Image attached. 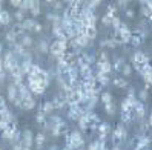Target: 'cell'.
Wrapping results in <instances>:
<instances>
[{
  "label": "cell",
  "instance_id": "cell-1",
  "mask_svg": "<svg viewBox=\"0 0 152 150\" xmlns=\"http://www.w3.org/2000/svg\"><path fill=\"white\" fill-rule=\"evenodd\" d=\"M126 136H128V132H126V129L123 127V124H118L111 132V141L115 146H118L120 143H123V141L126 139Z\"/></svg>",
  "mask_w": 152,
  "mask_h": 150
},
{
  "label": "cell",
  "instance_id": "cell-2",
  "mask_svg": "<svg viewBox=\"0 0 152 150\" xmlns=\"http://www.w3.org/2000/svg\"><path fill=\"white\" fill-rule=\"evenodd\" d=\"M69 141H71V144H72V147L75 149V150H80V149H83V146H85V136H83V133L80 130H72V132H69Z\"/></svg>",
  "mask_w": 152,
  "mask_h": 150
},
{
  "label": "cell",
  "instance_id": "cell-3",
  "mask_svg": "<svg viewBox=\"0 0 152 150\" xmlns=\"http://www.w3.org/2000/svg\"><path fill=\"white\" fill-rule=\"evenodd\" d=\"M131 61L134 66H141V64H148L149 63V55L143 51H135L131 55Z\"/></svg>",
  "mask_w": 152,
  "mask_h": 150
},
{
  "label": "cell",
  "instance_id": "cell-4",
  "mask_svg": "<svg viewBox=\"0 0 152 150\" xmlns=\"http://www.w3.org/2000/svg\"><path fill=\"white\" fill-rule=\"evenodd\" d=\"M20 143L23 146L25 150H31L32 146H34V133L29 130V129H26L22 132V139H20Z\"/></svg>",
  "mask_w": 152,
  "mask_h": 150
},
{
  "label": "cell",
  "instance_id": "cell-5",
  "mask_svg": "<svg viewBox=\"0 0 152 150\" xmlns=\"http://www.w3.org/2000/svg\"><path fill=\"white\" fill-rule=\"evenodd\" d=\"M112 132V129H111V126L108 124V122H102L100 126H98V129H97V132L95 133L98 135V141H106V138H108V135Z\"/></svg>",
  "mask_w": 152,
  "mask_h": 150
},
{
  "label": "cell",
  "instance_id": "cell-6",
  "mask_svg": "<svg viewBox=\"0 0 152 150\" xmlns=\"http://www.w3.org/2000/svg\"><path fill=\"white\" fill-rule=\"evenodd\" d=\"M51 133H52V136H56V138H58V136H66L68 135V124L65 121H61L60 124H57V126H54L51 129Z\"/></svg>",
  "mask_w": 152,
  "mask_h": 150
},
{
  "label": "cell",
  "instance_id": "cell-7",
  "mask_svg": "<svg viewBox=\"0 0 152 150\" xmlns=\"http://www.w3.org/2000/svg\"><path fill=\"white\" fill-rule=\"evenodd\" d=\"M52 103H54V107L56 109H63L65 106H68V101H66V95L65 92H57L54 95V98H52Z\"/></svg>",
  "mask_w": 152,
  "mask_h": 150
},
{
  "label": "cell",
  "instance_id": "cell-8",
  "mask_svg": "<svg viewBox=\"0 0 152 150\" xmlns=\"http://www.w3.org/2000/svg\"><path fill=\"white\" fill-rule=\"evenodd\" d=\"M28 87H29L31 93L35 95V96L45 95V91H46V87H43V86H42L40 83H37V81H28Z\"/></svg>",
  "mask_w": 152,
  "mask_h": 150
},
{
  "label": "cell",
  "instance_id": "cell-9",
  "mask_svg": "<svg viewBox=\"0 0 152 150\" xmlns=\"http://www.w3.org/2000/svg\"><path fill=\"white\" fill-rule=\"evenodd\" d=\"M35 106H37V103H35L32 95H28V96H25V98H22L20 109H23V110H32V109H35Z\"/></svg>",
  "mask_w": 152,
  "mask_h": 150
},
{
  "label": "cell",
  "instance_id": "cell-10",
  "mask_svg": "<svg viewBox=\"0 0 152 150\" xmlns=\"http://www.w3.org/2000/svg\"><path fill=\"white\" fill-rule=\"evenodd\" d=\"M134 117H135V120H138V121H141L143 118L146 117V107H145V103H141L140 100H138L137 106L134 107Z\"/></svg>",
  "mask_w": 152,
  "mask_h": 150
},
{
  "label": "cell",
  "instance_id": "cell-11",
  "mask_svg": "<svg viewBox=\"0 0 152 150\" xmlns=\"http://www.w3.org/2000/svg\"><path fill=\"white\" fill-rule=\"evenodd\" d=\"M77 66H78V69L91 66V63H89V54H88V52H83V51H82V52L77 55Z\"/></svg>",
  "mask_w": 152,
  "mask_h": 150
},
{
  "label": "cell",
  "instance_id": "cell-12",
  "mask_svg": "<svg viewBox=\"0 0 152 150\" xmlns=\"http://www.w3.org/2000/svg\"><path fill=\"white\" fill-rule=\"evenodd\" d=\"M74 41H75V45L80 48V49H85V48H89L92 45L91 43V40H89L86 35H77V37L74 38Z\"/></svg>",
  "mask_w": 152,
  "mask_h": 150
},
{
  "label": "cell",
  "instance_id": "cell-13",
  "mask_svg": "<svg viewBox=\"0 0 152 150\" xmlns=\"http://www.w3.org/2000/svg\"><path fill=\"white\" fill-rule=\"evenodd\" d=\"M97 70L102 74H106V75H111L112 72V63L111 61H106V63H97Z\"/></svg>",
  "mask_w": 152,
  "mask_h": 150
},
{
  "label": "cell",
  "instance_id": "cell-14",
  "mask_svg": "<svg viewBox=\"0 0 152 150\" xmlns=\"http://www.w3.org/2000/svg\"><path fill=\"white\" fill-rule=\"evenodd\" d=\"M40 110L45 113V115H51L52 110H56L54 107V103H52V100H46V101H43V104L40 106Z\"/></svg>",
  "mask_w": 152,
  "mask_h": 150
},
{
  "label": "cell",
  "instance_id": "cell-15",
  "mask_svg": "<svg viewBox=\"0 0 152 150\" xmlns=\"http://www.w3.org/2000/svg\"><path fill=\"white\" fill-rule=\"evenodd\" d=\"M12 19H14V17L10 14V11L3 9L2 12H0V25H2V26H8V25H11Z\"/></svg>",
  "mask_w": 152,
  "mask_h": 150
},
{
  "label": "cell",
  "instance_id": "cell-16",
  "mask_svg": "<svg viewBox=\"0 0 152 150\" xmlns=\"http://www.w3.org/2000/svg\"><path fill=\"white\" fill-rule=\"evenodd\" d=\"M6 92H8V100H10L11 103H14V101H15V98L19 96V91H17V87H15L12 83H11L10 86H8Z\"/></svg>",
  "mask_w": 152,
  "mask_h": 150
},
{
  "label": "cell",
  "instance_id": "cell-17",
  "mask_svg": "<svg viewBox=\"0 0 152 150\" xmlns=\"http://www.w3.org/2000/svg\"><path fill=\"white\" fill-rule=\"evenodd\" d=\"M95 78H97V80H98V81H100V83L103 84V87L112 83V80H111V77H109V75L102 74V72H98V70H95Z\"/></svg>",
  "mask_w": 152,
  "mask_h": 150
},
{
  "label": "cell",
  "instance_id": "cell-18",
  "mask_svg": "<svg viewBox=\"0 0 152 150\" xmlns=\"http://www.w3.org/2000/svg\"><path fill=\"white\" fill-rule=\"evenodd\" d=\"M78 70H80V78H82V80H86V78H89V77L95 75V72H94V67H92V66L82 67V69H78Z\"/></svg>",
  "mask_w": 152,
  "mask_h": 150
},
{
  "label": "cell",
  "instance_id": "cell-19",
  "mask_svg": "<svg viewBox=\"0 0 152 150\" xmlns=\"http://www.w3.org/2000/svg\"><path fill=\"white\" fill-rule=\"evenodd\" d=\"M45 141H46V135H45L43 132H39V133L34 136V144L37 146V150H40V149L43 147Z\"/></svg>",
  "mask_w": 152,
  "mask_h": 150
},
{
  "label": "cell",
  "instance_id": "cell-20",
  "mask_svg": "<svg viewBox=\"0 0 152 150\" xmlns=\"http://www.w3.org/2000/svg\"><path fill=\"white\" fill-rule=\"evenodd\" d=\"M20 45L23 46V48H26V49H28V48H31L32 45H34V38L31 37V35H28V34H25V35H22V38H20Z\"/></svg>",
  "mask_w": 152,
  "mask_h": 150
},
{
  "label": "cell",
  "instance_id": "cell-21",
  "mask_svg": "<svg viewBox=\"0 0 152 150\" xmlns=\"http://www.w3.org/2000/svg\"><path fill=\"white\" fill-rule=\"evenodd\" d=\"M112 84L115 87H120V89H124V87H128V80L124 77H115L114 80H112Z\"/></svg>",
  "mask_w": 152,
  "mask_h": 150
},
{
  "label": "cell",
  "instance_id": "cell-22",
  "mask_svg": "<svg viewBox=\"0 0 152 150\" xmlns=\"http://www.w3.org/2000/svg\"><path fill=\"white\" fill-rule=\"evenodd\" d=\"M141 43H143V38L140 37L138 34H134V32H132V37H131L129 45H131L132 48H140V46H141Z\"/></svg>",
  "mask_w": 152,
  "mask_h": 150
},
{
  "label": "cell",
  "instance_id": "cell-23",
  "mask_svg": "<svg viewBox=\"0 0 152 150\" xmlns=\"http://www.w3.org/2000/svg\"><path fill=\"white\" fill-rule=\"evenodd\" d=\"M100 101L103 103V106L111 104V103H114V96L111 92H103V93H100Z\"/></svg>",
  "mask_w": 152,
  "mask_h": 150
},
{
  "label": "cell",
  "instance_id": "cell-24",
  "mask_svg": "<svg viewBox=\"0 0 152 150\" xmlns=\"http://www.w3.org/2000/svg\"><path fill=\"white\" fill-rule=\"evenodd\" d=\"M0 120H3L5 122H8V124H10V122H12V121H15V118H14V113H12L10 109H6V110L2 113V117H0Z\"/></svg>",
  "mask_w": 152,
  "mask_h": 150
},
{
  "label": "cell",
  "instance_id": "cell-25",
  "mask_svg": "<svg viewBox=\"0 0 152 150\" xmlns=\"http://www.w3.org/2000/svg\"><path fill=\"white\" fill-rule=\"evenodd\" d=\"M124 64H126V60L124 58H117L114 61V64H112V70H115V72H121V69H123Z\"/></svg>",
  "mask_w": 152,
  "mask_h": 150
},
{
  "label": "cell",
  "instance_id": "cell-26",
  "mask_svg": "<svg viewBox=\"0 0 152 150\" xmlns=\"http://www.w3.org/2000/svg\"><path fill=\"white\" fill-rule=\"evenodd\" d=\"M97 35H98V31H97V26H89V28L86 29V37L89 40H95L97 38Z\"/></svg>",
  "mask_w": 152,
  "mask_h": 150
},
{
  "label": "cell",
  "instance_id": "cell-27",
  "mask_svg": "<svg viewBox=\"0 0 152 150\" xmlns=\"http://www.w3.org/2000/svg\"><path fill=\"white\" fill-rule=\"evenodd\" d=\"M5 41L6 43H10V45L12 46L14 43H17V35L10 29V31H6V34H5Z\"/></svg>",
  "mask_w": 152,
  "mask_h": 150
},
{
  "label": "cell",
  "instance_id": "cell-28",
  "mask_svg": "<svg viewBox=\"0 0 152 150\" xmlns=\"http://www.w3.org/2000/svg\"><path fill=\"white\" fill-rule=\"evenodd\" d=\"M117 11H118V8L115 6V3H111V5L106 6V15H109L111 19L117 17Z\"/></svg>",
  "mask_w": 152,
  "mask_h": 150
},
{
  "label": "cell",
  "instance_id": "cell-29",
  "mask_svg": "<svg viewBox=\"0 0 152 150\" xmlns=\"http://www.w3.org/2000/svg\"><path fill=\"white\" fill-rule=\"evenodd\" d=\"M11 31L19 37V35H25L26 34V31H25V28H23V25L22 23H14V26L11 28Z\"/></svg>",
  "mask_w": 152,
  "mask_h": 150
},
{
  "label": "cell",
  "instance_id": "cell-30",
  "mask_svg": "<svg viewBox=\"0 0 152 150\" xmlns=\"http://www.w3.org/2000/svg\"><path fill=\"white\" fill-rule=\"evenodd\" d=\"M106 61H109V54L106 51H100L97 54V63H106Z\"/></svg>",
  "mask_w": 152,
  "mask_h": 150
},
{
  "label": "cell",
  "instance_id": "cell-31",
  "mask_svg": "<svg viewBox=\"0 0 152 150\" xmlns=\"http://www.w3.org/2000/svg\"><path fill=\"white\" fill-rule=\"evenodd\" d=\"M49 45H51V43L48 40L39 41V51L42 52V54H48V52H49Z\"/></svg>",
  "mask_w": 152,
  "mask_h": 150
},
{
  "label": "cell",
  "instance_id": "cell-32",
  "mask_svg": "<svg viewBox=\"0 0 152 150\" xmlns=\"http://www.w3.org/2000/svg\"><path fill=\"white\" fill-rule=\"evenodd\" d=\"M35 121H37L39 124L45 126V124H46V121H48V117L45 115V113H43L42 110H39V112H37V115H35Z\"/></svg>",
  "mask_w": 152,
  "mask_h": 150
},
{
  "label": "cell",
  "instance_id": "cell-33",
  "mask_svg": "<svg viewBox=\"0 0 152 150\" xmlns=\"http://www.w3.org/2000/svg\"><path fill=\"white\" fill-rule=\"evenodd\" d=\"M12 17H14L15 23H23V22H25V19H26V17H25V12H23V11H20V9H17V11H15V14H14Z\"/></svg>",
  "mask_w": 152,
  "mask_h": 150
},
{
  "label": "cell",
  "instance_id": "cell-34",
  "mask_svg": "<svg viewBox=\"0 0 152 150\" xmlns=\"http://www.w3.org/2000/svg\"><path fill=\"white\" fill-rule=\"evenodd\" d=\"M22 25H23L25 31H32L34 25H35V20H34V19H25V22H23Z\"/></svg>",
  "mask_w": 152,
  "mask_h": 150
},
{
  "label": "cell",
  "instance_id": "cell-35",
  "mask_svg": "<svg viewBox=\"0 0 152 150\" xmlns=\"http://www.w3.org/2000/svg\"><path fill=\"white\" fill-rule=\"evenodd\" d=\"M104 110H106V113H108V115L114 117V115H115V110H117V107L114 106V103H111V104H106V106H104Z\"/></svg>",
  "mask_w": 152,
  "mask_h": 150
},
{
  "label": "cell",
  "instance_id": "cell-36",
  "mask_svg": "<svg viewBox=\"0 0 152 150\" xmlns=\"http://www.w3.org/2000/svg\"><path fill=\"white\" fill-rule=\"evenodd\" d=\"M148 96H149V91H146V89H141V91L138 92V100H140L141 103H145V101L148 100Z\"/></svg>",
  "mask_w": 152,
  "mask_h": 150
},
{
  "label": "cell",
  "instance_id": "cell-37",
  "mask_svg": "<svg viewBox=\"0 0 152 150\" xmlns=\"http://www.w3.org/2000/svg\"><path fill=\"white\" fill-rule=\"evenodd\" d=\"M120 25H121L120 17H114V19H112V23H111L112 29H114V31H118V29H120Z\"/></svg>",
  "mask_w": 152,
  "mask_h": 150
},
{
  "label": "cell",
  "instance_id": "cell-38",
  "mask_svg": "<svg viewBox=\"0 0 152 150\" xmlns=\"http://www.w3.org/2000/svg\"><path fill=\"white\" fill-rule=\"evenodd\" d=\"M131 72H132V66L126 63V64L123 66V69H121V75H123V77H129Z\"/></svg>",
  "mask_w": 152,
  "mask_h": 150
},
{
  "label": "cell",
  "instance_id": "cell-39",
  "mask_svg": "<svg viewBox=\"0 0 152 150\" xmlns=\"http://www.w3.org/2000/svg\"><path fill=\"white\" fill-rule=\"evenodd\" d=\"M85 3H86V6H88V8H91L92 11H95V8H97L98 5H100L102 2H100V0H89V2H85Z\"/></svg>",
  "mask_w": 152,
  "mask_h": 150
},
{
  "label": "cell",
  "instance_id": "cell-40",
  "mask_svg": "<svg viewBox=\"0 0 152 150\" xmlns=\"http://www.w3.org/2000/svg\"><path fill=\"white\" fill-rule=\"evenodd\" d=\"M8 109V104H6V98H3L2 95H0V117H2V113Z\"/></svg>",
  "mask_w": 152,
  "mask_h": 150
},
{
  "label": "cell",
  "instance_id": "cell-41",
  "mask_svg": "<svg viewBox=\"0 0 152 150\" xmlns=\"http://www.w3.org/2000/svg\"><path fill=\"white\" fill-rule=\"evenodd\" d=\"M86 150H100V141H98V139H94L92 143L88 146Z\"/></svg>",
  "mask_w": 152,
  "mask_h": 150
},
{
  "label": "cell",
  "instance_id": "cell-42",
  "mask_svg": "<svg viewBox=\"0 0 152 150\" xmlns=\"http://www.w3.org/2000/svg\"><path fill=\"white\" fill-rule=\"evenodd\" d=\"M121 112H134V109L131 107V104L126 100L121 101Z\"/></svg>",
  "mask_w": 152,
  "mask_h": 150
},
{
  "label": "cell",
  "instance_id": "cell-43",
  "mask_svg": "<svg viewBox=\"0 0 152 150\" xmlns=\"http://www.w3.org/2000/svg\"><path fill=\"white\" fill-rule=\"evenodd\" d=\"M140 12H141V15L145 17V19H149V17H151V14H152V12L149 11V8H148L146 5H143V6H141V9H140Z\"/></svg>",
  "mask_w": 152,
  "mask_h": 150
},
{
  "label": "cell",
  "instance_id": "cell-44",
  "mask_svg": "<svg viewBox=\"0 0 152 150\" xmlns=\"http://www.w3.org/2000/svg\"><path fill=\"white\" fill-rule=\"evenodd\" d=\"M104 43H106V48H111V49H115V48L118 46L111 37H109V38H104Z\"/></svg>",
  "mask_w": 152,
  "mask_h": 150
},
{
  "label": "cell",
  "instance_id": "cell-45",
  "mask_svg": "<svg viewBox=\"0 0 152 150\" xmlns=\"http://www.w3.org/2000/svg\"><path fill=\"white\" fill-rule=\"evenodd\" d=\"M29 12H31V15H32V17H39V15H40V12H42V9H40V5L34 6Z\"/></svg>",
  "mask_w": 152,
  "mask_h": 150
},
{
  "label": "cell",
  "instance_id": "cell-46",
  "mask_svg": "<svg viewBox=\"0 0 152 150\" xmlns=\"http://www.w3.org/2000/svg\"><path fill=\"white\" fill-rule=\"evenodd\" d=\"M102 23H103L104 26H111V23H112V19H111L109 15H106V14H104V15L102 17Z\"/></svg>",
  "mask_w": 152,
  "mask_h": 150
},
{
  "label": "cell",
  "instance_id": "cell-47",
  "mask_svg": "<svg viewBox=\"0 0 152 150\" xmlns=\"http://www.w3.org/2000/svg\"><path fill=\"white\" fill-rule=\"evenodd\" d=\"M88 20H89V26H97V20H98V17H97V14H92Z\"/></svg>",
  "mask_w": 152,
  "mask_h": 150
},
{
  "label": "cell",
  "instance_id": "cell-48",
  "mask_svg": "<svg viewBox=\"0 0 152 150\" xmlns=\"http://www.w3.org/2000/svg\"><path fill=\"white\" fill-rule=\"evenodd\" d=\"M32 31H34V32H37V34H40V32L43 31V25H42V23H39V22H35Z\"/></svg>",
  "mask_w": 152,
  "mask_h": 150
},
{
  "label": "cell",
  "instance_id": "cell-49",
  "mask_svg": "<svg viewBox=\"0 0 152 150\" xmlns=\"http://www.w3.org/2000/svg\"><path fill=\"white\" fill-rule=\"evenodd\" d=\"M115 6H120V8H124V11H126V6H128V2H126V0H118V2H115Z\"/></svg>",
  "mask_w": 152,
  "mask_h": 150
},
{
  "label": "cell",
  "instance_id": "cell-50",
  "mask_svg": "<svg viewBox=\"0 0 152 150\" xmlns=\"http://www.w3.org/2000/svg\"><path fill=\"white\" fill-rule=\"evenodd\" d=\"M11 5L15 8V9H20V6H22V0H11Z\"/></svg>",
  "mask_w": 152,
  "mask_h": 150
},
{
  "label": "cell",
  "instance_id": "cell-51",
  "mask_svg": "<svg viewBox=\"0 0 152 150\" xmlns=\"http://www.w3.org/2000/svg\"><path fill=\"white\" fill-rule=\"evenodd\" d=\"M126 15L129 17V19H135V11L134 9H126Z\"/></svg>",
  "mask_w": 152,
  "mask_h": 150
},
{
  "label": "cell",
  "instance_id": "cell-52",
  "mask_svg": "<svg viewBox=\"0 0 152 150\" xmlns=\"http://www.w3.org/2000/svg\"><path fill=\"white\" fill-rule=\"evenodd\" d=\"M6 127H8V122H5L3 120H0V132H3Z\"/></svg>",
  "mask_w": 152,
  "mask_h": 150
},
{
  "label": "cell",
  "instance_id": "cell-53",
  "mask_svg": "<svg viewBox=\"0 0 152 150\" xmlns=\"http://www.w3.org/2000/svg\"><path fill=\"white\" fill-rule=\"evenodd\" d=\"M148 124H149V127H152V112H151V117L148 120Z\"/></svg>",
  "mask_w": 152,
  "mask_h": 150
},
{
  "label": "cell",
  "instance_id": "cell-54",
  "mask_svg": "<svg viewBox=\"0 0 152 150\" xmlns=\"http://www.w3.org/2000/svg\"><path fill=\"white\" fill-rule=\"evenodd\" d=\"M49 150H60V149H58L57 146H51V147H49Z\"/></svg>",
  "mask_w": 152,
  "mask_h": 150
},
{
  "label": "cell",
  "instance_id": "cell-55",
  "mask_svg": "<svg viewBox=\"0 0 152 150\" xmlns=\"http://www.w3.org/2000/svg\"><path fill=\"white\" fill-rule=\"evenodd\" d=\"M111 150H120V147H118V146H114V147H112Z\"/></svg>",
  "mask_w": 152,
  "mask_h": 150
},
{
  "label": "cell",
  "instance_id": "cell-56",
  "mask_svg": "<svg viewBox=\"0 0 152 150\" xmlns=\"http://www.w3.org/2000/svg\"><path fill=\"white\" fill-rule=\"evenodd\" d=\"M151 143H152V138H151Z\"/></svg>",
  "mask_w": 152,
  "mask_h": 150
},
{
  "label": "cell",
  "instance_id": "cell-57",
  "mask_svg": "<svg viewBox=\"0 0 152 150\" xmlns=\"http://www.w3.org/2000/svg\"><path fill=\"white\" fill-rule=\"evenodd\" d=\"M80 150H82V149H80Z\"/></svg>",
  "mask_w": 152,
  "mask_h": 150
},
{
  "label": "cell",
  "instance_id": "cell-58",
  "mask_svg": "<svg viewBox=\"0 0 152 150\" xmlns=\"http://www.w3.org/2000/svg\"><path fill=\"white\" fill-rule=\"evenodd\" d=\"M0 35H2V34H0Z\"/></svg>",
  "mask_w": 152,
  "mask_h": 150
}]
</instances>
